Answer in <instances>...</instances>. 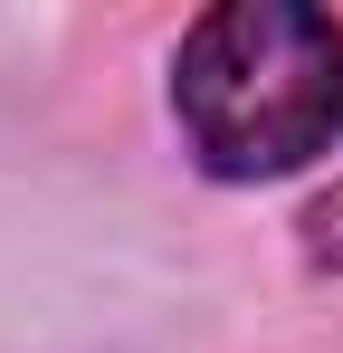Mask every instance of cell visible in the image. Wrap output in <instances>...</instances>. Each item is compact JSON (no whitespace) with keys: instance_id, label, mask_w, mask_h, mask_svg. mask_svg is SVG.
Here are the masks:
<instances>
[{"instance_id":"1","label":"cell","mask_w":343,"mask_h":353,"mask_svg":"<svg viewBox=\"0 0 343 353\" xmlns=\"http://www.w3.org/2000/svg\"><path fill=\"white\" fill-rule=\"evenodd\" d=\"M172 105L220 181H277L343 134V29L305 0H229L200 10L181 58H172Z\"/></svg>"},{"instance_id":"2","label":"cell","mask_w":343,"mask_h":353,"mask_svg":"<svg viewBox=\"0 0 343 353\" xmlns=\"http://www.w3.org/2000/svg\"><path fill=\"white\" fill-rule=\"evenodd\" d=\"M305 248H315L324 268H343V181H334V191H315V201H305Z\"/></svg>"}]
</instances>
